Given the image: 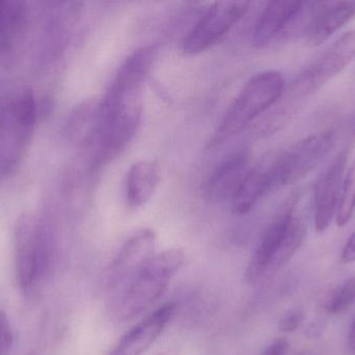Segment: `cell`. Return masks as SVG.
<instances>
[{
  "mask_svg": "<svg viewBox=\"0 0 355 355\" xmlns=\"http://www.w3.org/2000/svg\"><path fill=\"white\" fill-rule=\"evenodd\" d=\"M159 355H164V354H159Z\"/></svg>",
  "mask_w": 355,
  "mask_h": 355,
  "instance_id": "cell-25",
  "label": "cell"
},
{
  "mask_svg": "<svg viewBox=\"0 0 355 355\" xmlns=\"http://www.w3.org/2000/svg\"><path fill=\"white\" fill-rule=\"evenodd\" d=\"M342 261L345 264L355 263V231L350 236L342 252Z\"/></svg>",
  "mask_w": 355,
  "mask_h": 355,
  "instance_id": "cell-23",
  "label": "cell"
},
{
  "mask_svg": "<svg viewBox=\"0 0 355 355\" xmlns=\"http://www.w3.org/2000/svg\"><path fill=\"white\" fill-rule=\"evenodd\" d=\"M355 302V276L344 279L329 294L325 310L334 316H339L347 312Z\"/></svg>",
  "mask_w": 355,
  "mask_h": 355,
  "instance_id": "cell-19",
  "label": "cell"
},
{
  "mask_svg": "<svg viewBox=\"0 0 355 355\" xmlns=\"http://www.w3.org/2000/svg\"><path fill=\"white\" fill-rule=\"evenodd\" d=\"M304 320V313L300 308L288 312L279 323V331L284 333H293L300 329Z\"/></svg>",
  "mask_w": 355,
  "mask_h": 355,
  "instance_id": "cell-21",
  "label": "cell"
},
{
  "mask_svg": "<svg viewBox=\"0 0 355 355\" xmlns=\"http://www.w3.org/2000/svg\"><path fill=\"white\" fill-rule=\"evenodd\" d=\"M185 254L179 248L156 252L141 271L110 290V313L118 322H127L151 308L168 290Z\"/></svg>",
  "mask_w": 355,
  "mask_h": 355,
  "instance_id": "cell-1",
  "label": "cell"
},
{
  "mask_svg": "<svg viewBox=\"0 0 355 355\" xmlns=\"http://www.w3.org/2000/svg\"><path fill=\"white\" fill-rule=\"evenodd\" d=\"M333 129H325L297 142L271 164L273 188L293 185L312 173L335 144Z\"/></svg>",
  "mask_w": 355,
  "mask_h": 355,
  "instance_id": "cell-6",
  "label": "cell"
},
{
  "mask_svg": "<svg viewBox=\"0 0 355 355\" xmlns=\"http://www.w3.org/2000/svg\"><path fill=\"white\" fill-rule=\"evenodd\" d=\"M354 58L355 28L343 33L304 70L294 85L295 92L306 95L317 91L341 73Z\"/></svg>",
  "mask_w": 355,
  "mask_h": 355,
  "instance_id": "cell-8",
  "label": "cell"
},
{
  "mask_svg": "<svg viewBox=\"0 0 355 355\" xmlns=\"http://www.w3.org/2000/svg\"><path fill=\"white\" fill-rule=\"evenodd\" d=\"M273 188L271 165L250 168L241 185L232 198V206L238 214L250 212L257 202Z\"/></svg>",
  "mask_w": 355,
  "mask_h": 355,
  "instance_id": "cell-17",
  "label": "cell"
},
{
  "mask_svg": "<svg viewBox=\"0 0 355 355\" xmlns=\"http://www.w3.org/2000/svg\"><path fill=\"white\" fill-rule=\"evenodd\" d=\"M156 245L157 235L152 229H141L131 235L110 265V291L141 271L155 256Z\"/></svg>",
  "mask_w": 355,
  "mask_h": 355,
  "instance_id": "cell-9",
  "label": "cell"
},
{
  "mask_svg": "<svg viewBox=\"0 0 355 355\" xmlns=\"http://www.w3.org/2000/svg\"><path fill=\"white\" fill-rule=\"evenodd\" d=\"M14 256L17 281L27 293L37 283V223L29 217H23L17 224Z\"/></svg>",
  "mask_w": 355,
  "mask_h": 355,
  "instance_id": "cell-12",
  "label": "cell"
},
{
  "mask_svg": "<svg viewBox=\"0 0 355 355\" xmlns=\"http://www.w3.org/2000/svg\"><path fill=\"white\" fill-rule=\"evenodd\" d=\"M347 166V151L340 152L319 177L314 189V220L318 233H324L337 214Z\"/></svg>",
  "mask_w": 355,
  "mask_h": 355,
  "instance_id": "cell-10",
  "label": "cell"
},
{
  "mask_svg": "<svg viewBox=\"0 0 355 355\" xmlns=\"http://www.w3.org/2000/svg\"><path fill=\"white\" fill-rule=\"evenodd\" d=\"M37 106L31 93L17 96L0 115V170L10 174L15 170L33 135Z\"/></svg>",
  "mask_w": 355,
  "mask_h": 355,
  "instance_id": "cell-5",
  "label": "cell"
},
{
  "mask_svg": "<svg viewBox=\"0 0 355 355\" xmlns=\"http://www.w3.org/2000/svg\"><path fill=\"white\" fill-rule=\"evenodd\" d=\"M304 2L296 0H273L263 8L252 31L254 47L268 45L282 33L304 8Z\"/></svg>",
  "mask_w": 355,
  "mask_h": 355,
  "instance_id": "cell-13",
  "label": "cell"
},
{
  "mask_svg": "<svg viewBox=\"0 0 355 355\" xmlns=\"http://www.w3.org/2000/svg\"><path fill=\"white\" fill-rule=\"evenodd\" d=\"M347 346L350 354L355 355V320L352 329H350L349 335H348Z\"/></svg>",
  "mask_w": 355,
  "mask_h": 355,
  "instance_id": "cell-24",
  "label": "cell"
},
{
  "mask_svg": "<svg viewBox=\"0 0 355 355\" xmlns=\"http://www.w3.org/2000/svg\"><path fill=\"white\" fill-rule=\"evenodd\" d=\"M285 79L279 71H264L250 79L227 110L209 146L221 145L241 133L283 95Z\"/></svg>",
  "mask_w": 355,
  "mask_h": 355,
  "instance_id": "cell-4",
  "label": "cell"
},
{
  "mask_svg": "<svg viewBox=\"0 0 355 355\" xmlns=\"http://www.w3.org/2000/svg\"><path fill=\"white\" fill-rule=\"evenodd\" d=\"M144 88V83L132 79H112L102 101L103 122L98 138V164L112 162L135 140L143 116Z\"/></svg>",
  "mask_w": 355,
  "mask_h": 355,
  "instance_id": "cell-2",
  "label": "cell"
},
{
  "mask_svg": "<svg viewBox=\"0 0 355 355\" xmlns=\"http://www.w3.org/2000/svg\"><path fill=\"white\" fill-rule=\"evenodd\" d=\"M176 304H166L127 331L108 355L145 354L172 320Z\"/></svg>",
  "mask_w": 355,
  "mask_h": 355,
  "instance_id": "cell-11",
  "label": "cell"
},
{
  "mask_svg": "<svg viewBox=\"0 0 355 355\" xmlns=\"http://www.w3.org/2000/svg\"><path fill=\"white\" fill-rule=\"evenodd\" d=\"M289 349V343L286 339H277L267 346L262 355H285Z\"/></svg>",
  "mask_w": 355,
  "mask_h": 355,
  "instance_id": "cell-22",
  "label": "cell"
},
{
  "mask_svg": "<svg viewBox=\"0 0 355 355\" xmlns=\"http://www.w3.org/2000/svg\"><path fill=\"white\" fill-rule=\"evenodd\" d=\"M250 170V158L246 152L230 156L209 177L205 189L207 197L217 202L232 200Z\"/></svg>",
  "mask_w": 355,
  "mask_h": 355,
  "instance_id": "cell-15",
  "label": "cell"
},
{
  "mask_svg": "<svg viewBox=\"0 0 355 355\" xmlns=\"http://www.w3.org/2000/svg\"><path fill=\"white\" fill-rule=\"evenodd\" d=\"M250 6L248 1L215 2L186 35L182 51L193 56L212 47L245 16Z\"/></svg>",
  "mask_w": 355,
  "mask_h": 355,
  "instance_id": "cell-7",
  "label": "cell"
},
{
  "mask_svg": "<svg viewBox=\"0 0 355 355\" xmlns=\"http://www.w3.org/2000/svg\"><path fill=\"white\" fill-rule=\"evenodd\" d=\"M14 345L12 324L6 312L0 310V355H10Z\"/></svg>",
  "mask_w": 355,
  "mask_h": 355,
  "instance_id": "cell-20",
  "label": "cell"
},
{
  "mask_svg": "<svg viewBox=\"0 0 355 355\" xmlns=\"http://www.w3.org/2000/svg\"><path fill=\"white\" fill-rule=\"evenodd\" d=\"M355 210V158L348 167L347 172L344 175L338 204L336 222L339 227H344L354 216Z\"/></svg>",
  "mask_w": 355,
  "mask_h": 355,
  "instance_id": "cell-18",
  "label": "cell"
},
{
  "mask_svg": "<svg viewBox=\"0 0 355 355\" xmlns=\"http://www.w3.org/2000/svg\"><path fill=\"white\" fill-rule=\"evenodd\" d=\"M160 168L154 160H139L129 169L126 179V200L130 208L145 206L159 185Z\"/></svg>",
  "mask_w": 355,
  "mask_h": 355,
  "instance_id": "cell-16",
  "label": "cell"
},
{
  "mask_svg": "<svg viewBox=\"0 0 355 355\" xmlns=\"http://www.w3.org/2000/svg\"><path fill=\"white\" fill-rule=\"evenodd\" d=\"M355 17V1L322 2L309 25L306 44L318 47Z\"/></svg>",
  "mask_w": 355,
  "mask_h": 355,
  "instance_id": "cell-14",
  "label": "cell"
},
{
  "mask_svg": "<svg viewBox=\"0 0 355 355\" xmlns=\"http://www.w3.org/2000/svg\"><path fill=\"white\" fill-rule=\"evenodd\" d=\"M300 194H293L279 210L246 267L245 279L256 283L285 266L304 243L308 231L304 215L296 214Z\"/></svg>",
  "mask_w": 355,
  "mask_h": 355,
  "instance_id": "cell-3",
  "label": "cell"
}]
</instances>
